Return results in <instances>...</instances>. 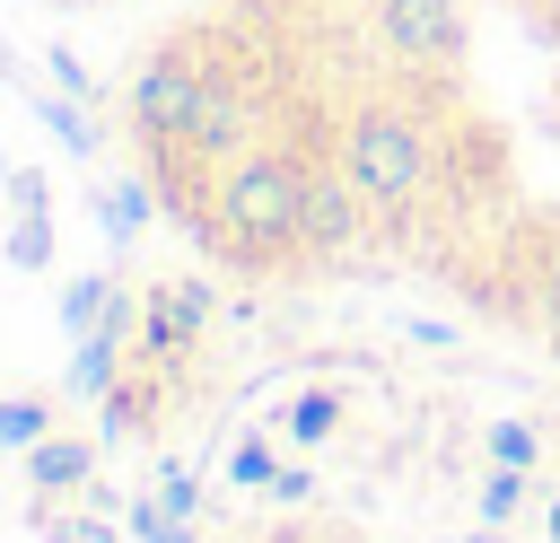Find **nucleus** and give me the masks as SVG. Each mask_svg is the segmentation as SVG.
<instances>
[{
    "instance_id": "f257e3e1",
    "label": "nucleus",
    "mask_w": 560,
    "mask_h": 543,
    "mask_svg": "<svg viewBox=\"0 0 560 543\" xmlns=\"http://www.w3.org/2000/svg\"><path fill=\"white\" fill-rule=\"evenodd\" d=\"M332 158H341V175L359 184L368 219L402 228V219L438 193V114H429V96H420L411 79L385 88V96H359V105L341 114Z\"/></svg>"
},
{
    "instance_id": "f03ea898",
    "label": "nucleus",
    "mask_w": 560,
    "mask_h": 543,
    "mask_svg": "<svg viewBox=\"0 0 560 543\" xmlns=\"http://www.w3.org/2000/svg\"><path fill=\"white\" fill-rule=\"evenodd\" d=\"M298 184H306V158L289 140H254V149L219 158L201 245L228 254V263H245V272H271V263L306 254L298 245Z\"/></svg>"
},
{
    "instance_id": "4be33fe9",
    "label": "nucleus",
    "mask_w": 560,
    "mask_h": 543,
    "mask_svg": "<svg viewBox=\"0 0 560 543\" xmlns=\"http://www.w3.org/2000/svg\"><path fill=\"white\" fill-rule=\"evenodd\" d=\"M542 543H560V490L542 499Z\"/></svg>"
},
{
    "instance_id": "20e7f679",
    "label": "nucleus",
    "mask_w": 560,
    "mask_h": 543,
    "mask_svg": "<svg viewBox=\"0 0 560 543\" xmlns=\"http://www.w3.org/2000/svg\"><path fill=\"white\" fill-rule=\"evenodd\" d=\"M210 61H192V44H158L140 70H131V88H122V123H131V140H184L192 131V114H201V96H210Z\"/></svg>"
},
{
    "instance_id": "f3484780",
    "label": "nucleus",
    "mask_w": 560,
    "mask_h": 543,
    "mask_svg": "<svg viewBox=\"0 0 560 543\" xmlns=\"http://www.w3.org/2000/svg\"><path fill=\"white\" fill-rule=\"evenodd\" d=\"M166 307L184 315V333H192V342L210 333V280H175V289H166Z\"/></svg>"
},
{
    "instance_id": "b1692460",
    "label": "nucleus",
    "mask_w": 560,
    "mask_h": 543,
    "mask_svg": "<svg viewBox=\"0 0 560 543\" xmlns=\"http://www.w3.org/2000/svg\"><path fill=\"white\" fill-rule=\"evenodd\" d=\"M464 543H508V525H481V534H464Z\"/></svg>"
},
{
    "instance_id": "6ab92c4d",
    "label": "nucleus",
    "mask_w": 560,
    "mask_h": 543,
    "mask_svg": "<svg viewBox=\"0 0 560 543\" xmlns=\"http://www.w3.org/2000/svg\"><path fill=\"white\" fill-rule=\"evenodd\" d=\"M44 534H52V543H114L96 508H79V517H44Z\"/></svg>"
},
{
    "instance_id": "a211bd4d",
    "label": "nucleus",
    "mask_w": 560,
    "mask_h": 543,
    "mask_svg": "<svg viewBox=\"0 0 560 543\" xmlns=\"http://www.w3.org/2000/svg\"><path fill=\"white\" fill-rule=\"evenodd\" d=\"M158 508H166V517H201V482H192L184 464H166V473H158Z\"/></svg>"
},
{
    "instance_id": "4468645a",
    "label": "nucleus",
    "mask_w": 560,
    "mask_h": 543,
    "mask_svg": "<svg viewBox=\"0 0 560 543\" xmlns=\"http://www.w3.org/2000/svg\"><path fill=\"white\" fill-rule=\"evenodd\" d=\"M228 482H236V490H271V482H280V455H271L262 438H236V447H228Z\"/></svg>"
},
{
    "instance_id": "6e6552de",
    "label": "nucleus",
    "mask_w": 560,
    "mask_h": 543,
    "mask_svg": "<svg viewBox=\"0 0 560 543\" xmlns=\"http://www.w3.org/2000/svg\"><path fill=\"white\" fill-rule=\"evenodd\" d=\"M280 429H289L298 447H324V438L341 429V394H332V385H306V394H289V412H280Z\"/></svg>"
},
{
    "instance_id": "1a4fd4ad",
    "label": "nucleus",
    "mask_w": 560,
    "mask_h": 543,
    "mask_svg": "<svg viewBox=\"0 0 560 543\" xmlns=\"http://www.w3.org/2000/svg\"><path fill=\"white\" fill-rule=\"evenodd\" d=\"M105 307H114V280H105V272H79V280L61 289V333H70V342H79V333H96V315H105Z\"/></svg>"
},
{
    "instance_id": "9d476101",
    "label": "nucleus",
    "mask_w": 560,
    "mask_h": 543,
    "mask_svg": "<svg viewBox=\"0 0 560 543\" xmlns=\"http://www.w3.org/2000/svg\"><path fill=\"white\" fill-rule=\"evenodd\" d=\"M149 201H158V184H105V236L131 245L149 228Z\"/></svg>"
},
{
    "instance_id": "412c9836",
    "label": "nucleus",
    "mask_w": 560,
    "mask_h": 543,
    "mask_svg": "<svg viewBox=\"0 0 560 543\" xmlns=\"http://www.w3.org/2000/svg\"><path fill=\"white\" fill-rule=\"evenodd\" d=\"M271 499H289V508H298V499H315V473H298V464H280V482H271Z\"/></svg>"
},
{
    "instance_id": "2eb2a0df",
    "label": "nucleus",
    "mask_w": 560,
    "mask_h": 543,
    "mask_svg": "<svg viewBox=\"0 0 560 543\" xmlns=\"http://www.w3.org/2000/svg\"><path fill=\"white\" fill-rule=\"evenodd\" d=\"M516 508H525V473L516 464H490L481 473V525H508Z\"/></svg>"
},
{
    "instance_id": "aec40b11",
    "label": "nucleus",
    "mask_w": 560,
    "mask_h": 543,
    "mask_svg": "<svg viewBox=\"0 0 560 543\" xmlns=\"http://www.w3.org/2000/svg\"><path fill=\"white\" fill-rule=\"evenodd\" d=\"M9 193H18V210H52V184L35 166H9Z\"/></svg>"
},
{
    "instance_id": "7ed1b4c3",
    "label": "nucleus",
    "mask_w": 560,
    "mask_h": 543,
    "mask_svg": "<svg viewBox=\"0 0 560 543\" xmlns=\"http://www.w3.org/2000/svg\"><path fill=\"white\" fill-rule=\"evenodd\" d=\"M368 44L402 79H446L464 61V0H368Z\"/></svg>"
},
{
    "instance_id": "9b49d317",
    "label": "nucleus",
    "mask_w": 560,
    "mask_h": 543,
    "mask_svg": "<svg viewBox=\"0 0 560 543\" xmlns=\"http://www.w3.org/2000/svg\"><path fill=\"white\" fill-rule=\"evenodd\" d=\"M26 105L44 114V131H52L70 158H88V149H96V131H88V114H79V105H61V96H44V88H26Z\"/></svg>"
},
{
    "instance_id": "39448f33",
    "label": "nucleus",
    "mask_w": 560,
    "mask_h": 543,
    "mask_svg": "<svg viewBox=\"0 0 560 543\" xmlns=\"http://www.w3.org/2000/svg\"><path fill=\"white\" fill-rule=\"evenodd\" d=\"M368 228H376V219H368L359 184L341 175V158H306V184H298V245H306L315 263H341Z\"/></svg>"
},
{
    "instance_id": "5701e85b",
    "label": "nucleus",
    "mask_w": 560,
    "mask_h": 543,
    "mask_svg": "<svg viewBox=\"0 0 560 543\" xmlns=\"http://www.w3.org/2000/svg\"><path fill=\"white\" fill-rule=\"evenodd\" d=\"M534 333H542V350H551V359H560V315H551V324H534Z\"/></svg>"
},
{
    "instance_id": "f8f14e48",
    "label": "nucleus",
    "mask_w": 560,
    "mask_h": 543,
    "mask_svg": "<svg viewBox=\"0 0 560 543\" xmlns=\"http://www.w3.org/2000/svg\"><path fill=\"white\" fill-rule=\"evenodd\" d=\"M9 263H18V272H44V263H52V210H18V228H9Z\"/></svg>"
},
{
    "instance_id": "0eeeda50",
    "label": "nucleus",
    "mask_w": 560,
    "mask_h": 543,
    "mask_svg": "<svg viewBox=\"0 0 560 543\" xmlns=\"http://www.w3.org/2000/svg\"><path fill=\"white\" fill-rule=\"evenodd\" d=\"M52 429H61L52 394H0V447H9V455H26V447L52 438Z\"/></svg>"
},
{
    "instance_id": "393cba45",
    "label": "nucleus",
    "mask_w": 560,
    "mask_h": 543,
    "mask_svg": "<svg viewBox=\"0 0 560 543\" xmlns=\"http://www.w3.org/2000/svg\"><path fill=\"white\" fill-rule=\"evenodd\" d=\"M0 184H9V158H0Z\"/></svg>"
},
{
    "instance_id": "ddd939ff",
    "label": "nucleus",
    "mask_w": 560,
    "mask_h": 543,
    "mask_svg": "<svg viewBox=\"0 0 560 543\" xmlns=\"http://www.w3.org/2000/svg\"><path fill=\"white\" fill-rule=\"evenodd\" d=\"M490 464L534 473V464H542V429H534V420H490Z\"/></svg>"
},
{
    "instance_id": "423d86ee",
    "label": "nucleus",
    "mask_w": 560,
    "mask_h": 543,
    "mask_svg": "<svg viewBox=\"0 0 560 543\" xmlns=\"http://www.w3.org/2000/svg\"><path fill=\"white\" fill-rule=\"evenodd\" d=\"M88 473H96V447H88V438H61V429H52V438H35V447H26L35 525L52 517V499H79V490H88Z\"/></svg>"
},
{
    "instance_id": "dca6fc26",
    "label": "nucleus",
    "mask_w": 560,
    "mask_h": 543,
    "mask_svg": "<svg viewBox=\"0 0 560 543\" xmlns=\"http://www.w3.org/2000/svg\"><path fill=\"white\" fill-rule=\"evenodd\" d=\"M131 534L140 543H192V517H166L158 490H149V499H131Z\"/></svg>"
}]
</instances>
